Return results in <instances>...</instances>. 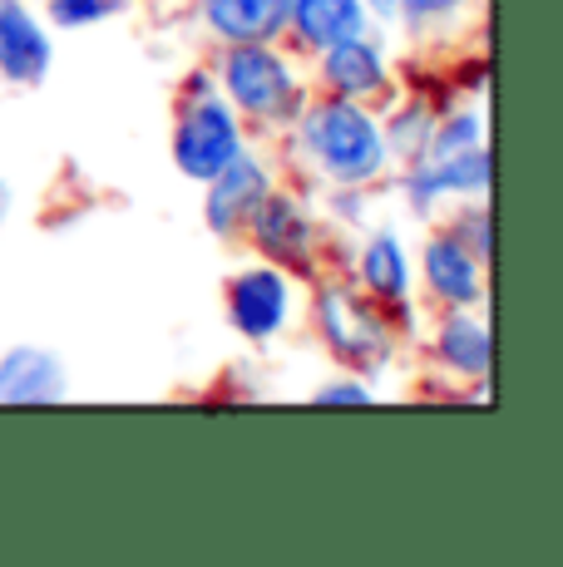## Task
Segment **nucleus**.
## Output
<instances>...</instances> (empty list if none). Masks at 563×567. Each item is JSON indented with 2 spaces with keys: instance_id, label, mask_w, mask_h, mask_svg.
<instances>
[{
  "instance_id": "f257e3e1",
  "label": "nucleus",
  "mask_w": 563,
  "mask_h": 567,
  "mask_svg": "<svg viewBox=\"0 0 563 567\" xmlns=\"http://www.w3.org/2000/svg\"><path fill=\"white\" fill-rule=\"evenodd\" d=\"M291 154L321 188H376L391 173L381 114L371 104L307 94L301 114L291 118Z\"/></svg>"
},
{
  "instance_id": "f03ea898",
  "label": "nucleus",
  "mask_w": 563,
  "mask_h": 567,
  "mask_svg": "<svg viewBox=\"0 0 563 567\" xmlns=\"http://www.w3.org/2000/svg\"><path fill=\"white\" fill-rule=\"evenodd\" d=\"M307 316H311V336H317V346L331 355L341 370H351V375H386V370L396 365L400 355V341H406V331H400V316L376 307L371 297H361V291L351 287V277H311V297H307Z\"/></svg>"
},
{
  "instance_id": "7ed1b4c3",
  "label": "nucleus",
  "mask_w": 563,
  "mask_h": 567,
  "mask_svg": "<svg viewBox=\"0 0 563 567\" xmlns=\"http://www.w3.org/2000/svg\"><path fill=\"white\" fill-rule=\"evenodd\" d=\"M213 84L257 134H287L301 114L311 84L301 74L297 54L282 50V40H247V45H218L213 54Z\"/></svg>"
},
{
  "instance_id": "20e7f679",
  "label": "nucleus",
  "mask_w": 563,
  "mask_h": 567,
  "mask_svg": "<svg viewBox=\"0 0 563 567\" xmlns=\"http://www.w3.org/2000/svg\"><path fill=\"white\" fill-rule=\"evenodd\" d=\"M247 144H253V138H247V124L237 118V109L223 100V90L213 84L208 64L183 74L178 94H173V124H168L173 168L203 188V183H208L213 173H223Z\"/></svg>"
},
{
  "instance_id": "39448f33",
  "label": "nucleus",
  "mask_w": 563,
  "mask_h": 567,
  "mask_svg": "<svg viewBox=\"0 0 563 567\" xmlns=\"http://www.w3.org/2000/svg\"><path fill=\"white\" fill-rule=\"evenodd\" d=\"M243 243L257 261H273L287 277L311 281L321 277V261H327V223H321V213L297 188L277 183L263 198V207L253 213Z\"/></svg>"
},
{
  "instance_id": "423d86ee",
  "label": "nucleus",
  "mask_w": 563,
  "mask_h": 567,
  "mask_svg": "<svg viewBox=\"0 0 563 567\" xmlns=\"http://www.w3.org/2000/svg\"><path fill=\"white\" fill-rule=\"evenodd\" d=\"M223 316L237 341L273 346L297 321V277H287L273 261H243L223 281Z\"/></svg>"
},
{
  "instance_id": "0eeeda50",
  "label": "nucleus",
  "mask_w": 563,
  "mask_h": 567,
  "mask_svg": "<svg viewBox=\"0 0 563 567\" xmlns=\"http://www.w3.org/2000/svg\"><path fill=\"white\" fill-rule=\"evenodd\" d=\"M311 84H317V94H331V100L381 109L396 90V60H391L381 25L311 54Z\"/></svg>"
},
{
  "instance_id": "6e6552de",
  "label": "nucleus",
  "mask_w": 563,
  "mask_h": 567,
  "mask_svg": "<svg viewBox=\"0 0 563 567\" xmlns=\"http://www.w3.org/2000/svg\"><path fill=\"white\" fill-rule=\"evenodd\" d=\"M494 158L490 144L464 148V154H426L406 168H396V193L416 217H440L460 198H490Z\"/></svg>"
},
{
  "instance_id": "1a4fd4ad",
  "label": "nucleus",
  "mask_w": 563,
  "mask_h": 567,
  "mask_svg": "<svg viewBox=\"0 0 563 567\" xmlns=\"http://www.w3.org/2000/svg\"><path fill=\"white\" fill-rule=\"evenodd\" d=\"M351 287L371 297L376 307L396 311L400 321L416 316V257L396 227H361L351 247Z\"/></svg>"
},
{
  "instance_id": "9d476101",
  "label": "nucleus",
  "mask_w": 563,
  "mask_h": 567,
  "mask_svg": "<svg viewBox=\"0 0 563 567\" xmlns=\"http://www.w3.org/2000/svg\"><path fill=\"white\" fill-rule=\"evenodd\" d=\"M416 297H426L436 311H480L490 301V261L470 257L436 227L416 252Z\"/></svg>"
},
{
  "instance_id": "9b49d317",
  "label": "nucleus",
  "mask_w": 563,
  "mask_h": 567,
  "mask_svg": "<svg viewBox=\"0 0 563 567\" xmlns=\"http://www.w3.org/2000/svg\"><path fill=\"white\" fill-rule=\"evenodd\" d=\"M273 188H277V168L247 144L223 173H213L203 183V227H208V237L243 243L247 223H253V213L263 207V198Z\"/></svg>"
},
{
  "instance_id": "f8f14e48",
  "label": "nucleus",
  "mask_w": 563,
  "mask_h": 567,
  "mask_svg": "<svg viewBox=\"0 0 563 567\" xmlns=\"http://www.w3.org/2000/svg\"><path fill=\"white\" fill-rule=\"evenodd\" d=\"M430 361L446 380L470 385V395H490L494 331L480 311H436L430 321Z\"/></svg>"
},
{
  "instance_id": "ddd939ff",
  "label": "nucleus",
  "mask_w": 563,
  "mask_h": 567,
  "mask_svg": "<svg viewBox=\"0 0 563 567\" xmlns=\"http://www.w3.org/2000/svg\"><path fill=\"white\" fill-rule=\"evenodd\" d=\"M55 70V30L45 25L40 6L0 0V84L40 90Z\"/></svg>"
},
{
  "instance_id": "4468645a",
  "label": "nucleus",
  "mask_w": 563,
  "mask_h": 567,
  "mask_svg": "<svg viewBox=\"0 0 563 567\" xmlns=\"http://www.w3.org/2000/svg\"><path fill=\"white\" fill-rule=\"evenodd\" d=\"M70 400V365L60 351L20 341L0 351V410H40Z\"/></svg>"
},
{
  "instance_id": "2eb2a0df",
  "label": "nucleus",
  "mask_w": 563,
  "mask_h": 567,
  "mask_svg": "<svg viewBox=\"0 0 563 567\" xmlns=\"http://www.w3.org/2000/svg\"><path fill=\"white\" fill-rule=\"evenodd\" d=\"M291 0H193L198 30L213 45H247V40L287 35Z\"/></svg>"
},
{
  "instance_id": "dca6fc26",
  "label": "nucleus",
  "mask_w": 563,
  "mask_h": 567,
  "mask_svg": "<svg viewBox=\"0 0 563 567\" xmlns=\"http://www.w3.org/2000/svg\"><path fill=\"white\" fill-rule=\"evenodd\" d=\"M371 10L366 0H291L287 10V45L297 54H317L337 40H351L361 30H371Z\"/></svg>"
},
{
  "instance_id": "f3484780",
  "label": "nucleus",
  "mask_w": 563,
  "mask_h": 567,
  "mask_svg": "<svg viewBox=\"0 0 563 567\" xmlns=\"http://www.w3.org/2000/svg\"><path fill=\"white\" fill-rule=\"evenodd\" d=\"M376 114H381V134H386L391 168H406V163L426 158L430 134H436V114H440L436 100H426V94H406V100H386Z\"/></svg>"
},
{
  "instance_id": "a211bd4d",
  "label": "nucleus",
  "mask_w": 563,
  "mask_h": 567,
  "mask_svg": "<svg viewBox=\"0 0 563 567\" xmlns=\"http://www.w3.org/2000/svg\"><path fill=\"white\" fill-rule=\"evenodd\" d=\"M470 16V0H400L391 25L410 45H446Z\"/></svg>"
},
{
  "instance_id": "6ab92c4d",
  "label": "nucleus",
  "mask_w": 563,
  "mask_h": 567,
  "mask_svg": "<svg viewBox=\"0 0 563 567\" xmlns=\"http://www.w3.org/2000/svg\"><path fill=\"white\" fill-rule=\"evenodd\" d=\"M446 213H450V217H446V227H440V233H450L470 257L494 261V217H490V198H460V203H450Z\"/></svg>"
},
{
  "instance_id": "aec40b11",
  "label": "nucleus",
  "mask_w": 563,
  "mask_h": 567,
  "mask_svg": "<svg viewBox=\"0 0 563 567\" xmlns=\"http://www.w3.org/2000/svg\"><path fill=\"white\" fill-rule=\"evenodd\" d=\"M480 144H490L480 104H450L436 114V134H430L426 154H464V148H480Z\"/></svg>"
},
{
  "instance_id": "412c9836",
  "label": "nucleus",
  "mask_w": 563,
  "mask_h": 567,
  "mask_svg": "<svg viewBox=\"0 0 563 567\" xmlns=\"http://www.w3.org/2000/svg\"><path fill=\"white\" fill-rule=\"evenodd\" d=\"M134 0H40V16L50 30H94L129 16Z\"/></svg>"
},
{
  "instance_id": "4be33fe9",
  "label": "nucleus",
  "mask_w": 563,
  "mask_h": 567,
  "mask_svg": "<svg viewBox=\"0 0 563 567\" xmlns=\"http://www.w3.org/2000/svg\"><path fill=\"white\" fill-rule=\"evenodd\" d=\"M311 405H376V385L366 375H351V370H337V375H327L321 385H311Z\"/></svg>"
},
{
  "instance_id": "5701e85b",
  "label": "nucleus",
  "mask_w": 563,
  "mask_h": 567,
  "mask_svg": "<svg viewBox=\"0 0 563 567\" xmlns=\"http://www.w3.org/2000/svg\"><path fill=\"white\" fill-rule=\"evenodd\" d=\"M396 6H400V0H366V10H371L376 25H391V20H396Z\"/></svg>"
},
{
  "instance_id": "b1692460",
  "label": "nucleus",
  "mask_w": 563,
  "mask_h": 567,
  "mask_svg": "<svg viewBox=\"0 0 563 567\" xmlns=\"http://www.w3.org/2000/svg\"><path fill=\"white\" fill-rule=\"evenodd\" d=\"M10 203H16V193H10V183H6V178H0V223H6Z\"/></svg>"
}]
</instances>
